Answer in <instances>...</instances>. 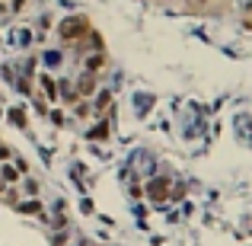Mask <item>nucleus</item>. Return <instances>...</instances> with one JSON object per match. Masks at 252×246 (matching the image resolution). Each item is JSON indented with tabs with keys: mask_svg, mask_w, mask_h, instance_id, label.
I'll use <instances>...</instances> for the list:
<instances>
[{
	"mask_svg": "<svg viewBox=\"0 0 252 246\" xmlns=\"http://www.w3.org/2000/svg\"><path fill=\"white\" fill-rule=\"evenodd\" d=\"M90 29L93 26H90V16L86 13H70L58 23V39H61L64 45H77V42H83V35Z\"/></svg>",
	"mask_w": 252,
	"mask_h": 246,
	"instance_id": "1",
	"label": "nucleus"
},
{
	"mask_svg": "<svg viewBox=\"0 0 252 246\" xmlns=\"http://www.w3.org/2000/svg\"><path fill=\"white\" fill-rule=\"evenodd\" d=\"M106 67H109V51H83V58H80V70H83V74L102 77Z\"/></svg>",
	"mask_w": 252,
	"mask_h": 246,
	"instance_id": "2",
	"label": "nucleus"
},
{
	"mask_svg": "<svg viewBox=\"0 0 252 246\" xmlns=\"http://www.w3.org/2000/svg\"><path fill=\"white\" fill-rule=\"evenodd\" d=\"M35 96H42V99L51 106V102H58V80L51 77V74H35Z\"/></svg>",
	"mask_w": 252,
	"mask_h": 246,
	"instance_id": "3",
	"label": "nucleus"
},
{
	"mask_svg": "<svg viewBox=\"0 0 252 246\" xmlns=\"http://www.w3.org/2000/svg\"><path fill=\"white\" fill-rule=\"evenodd\" d=\"M182 10L185 13H198V16H220V13H227V7H220V3H214V0H185Z\"/></svg>",
	"mask_w": 252,
	"mask_h": 246,
	"instance_id": "4",
	"label": "nucleus"
},
{
	"mask_svg": "<svg viewBox=\"0 0 252 246\" xmlns=\"http://www.w3.org/2000/svg\"><path fill=\"white\" fill-rule=\"evenodd\" d=\"M74 90H77V96L80 99H93L96 96V90H99V77H93V74H77L74 77Z\"/></svg>",
	"mask_w": 252,
	"mask_h": 246,
	"instance_id": "5",
	"label": "nucleus"
},
{
	"mask_svg": "<svg viewBox=\"0 0 252 246\" xmlns=\"http://www.w3.org/2000/svg\"><path fill=\"white\" fill-rule=\"evenodd\" d=\"M26 173V163L23 160H13V163H0V182L3 185H19V176Z\"/></svg>",
	"mask_w": 252,
	"mask_h": 246,
	"instance_id": "6",
	"label": "nucleus"
},
{
	"mask_svg": "<svg viewBox=\"0 0 252 246\" xmlns=\"http://www.w3.org/2000/svg\"><path fill=\"white\" fill-rule=\"evenodd\" d=\"M58 96H61V106H67V109L80 102V96H77V90H74V80H67V77L58 80Z\"/></svg>",
	"mask_w": 252,
	"mask_h": 246,
	"instance_id": "7",
	"label": "nucleus"
},
{
	"mask_svg": "<svg viewBox=\"0 0 252 246\" xmlns=\"http://www.w3.org/2000/svg\"><path fill=\"white\" fill-rule=\"evenodd\" d=\"M70 115H74V118H80V122L93 118V106H90V99H80L77 106H70Z\"/></svg>",
	"mask_w": 252,
	"mask_h": 246,
	"instance_id": "8",
	"label": "nucleus"
},
{
	"mask_svg": "<svg viewBox=\"0 0 252 246\" xmlns=\"http://www.w3.org/2000/svg\"><path fill=\"white\" fill-rule=\"evenodd\" d=\"M86 138H90V141H106L109 138V122H106V118H99V122L86 131Z\"/></svg>",
	"mask_w": 252,
	"mask_h": 246,
	"instance_id": "9",
	"label": "nucleus"
},
{
	"mask_svg": "<svg viewBox=\"0 0 252 246\" xmlns=\"http://www.w3.org/2000/svg\"><path fill=\"white\" fill-rule=\"evenodd\" d=\"M163 192H166V179H157V182H150V185H147V195H150V198H157V201H163V198H166Z\"/></svg>",
	"mask_w": 252,
	"mask_h": 246,
	"instance_id": "10",
	"label": "nucleus"
},
{
	"mask_svg": "<svg viewBox=\"0 0 252 246\" xmlns=\"http://www.w3.org/2000/svg\"><path fill=\"white\" fill-rule=\"evenodd\" d=\"M19 211H23V214H42V201L38 198H29V201H19Z\"/></svg>",
	"mask_w": 252,
	"mask_h": 246,
	"instance_id": "11",
	"label": "nucleus"
},
{
	"mask_svg": "<svg viewBox=\"0 0 252 246\" xmlns=\"http://www.w3.org/2000/svg\"><path fill=\"white\" fill-rule=\"evenodd\" d=\"M7 3H10V16H16V13H23V10H26L29 0H7Z\"/></svg>",
	"mask_w": 252,
	"mask_h": 246,
	"instance_id": "12",
	"label": "nucleus"
},
{
	"mask_svg": "<svg viewBox=\"0 0 252 246\" xmlns=\"http://www.w3.org/2000/svg\"><path fill=\"white\" fill-rule=\"evenodd\" d=\"M16 42H19V45H29V42H32V32L29 29H19V32H16Z\"/></svg>",
	"mask_w": 252,
	"mask_h": 246,
	"instance_id": "13",
	"label": "nucleus"
},
{
	"mask_svg": "<svg viewBox=\"0 0 252 246\" xmlns=\"http://www.w3.org/2000/svg\"><path fill=\"white\" fill-rule=\"evenodd\" d=\"M51 122L54 125H67V115H64L61 109H51Z\"/></svg>",
	"mask_w": 252,
	"mask_h": 246,
	"instance_id": "14",
	"label": "nucleus"
},
{
	"mask_svg": "<svg viewBox=\"0 0 252 246\" xmlns=\"http://www.w3.org/2000/svg\"><path fill=\"white\" fill-rule=\"evenodd\" d=\"M10 118H13L16 125H26V115H23V112H19V109H10Z\"/></svg>",
	"mask_w": 252,
	"mask_h": 246,
	"instance_id": "15",
	"label": "nucleus"
},
{
	"mask_svg": "<svg viewBox=\"0 0 252 246\" xmlns=\"http://www.w3.org/2000/svg\"><path fill=\"white\" fill-rule=\"evenodd\" d=\"M163 3H166V7H173V3H179V0H163Z\"/></svg>",
	"mask_w": 252,
	"mask_h": 246,
	"instance_id": "16",
	"label": "nucleus"
}]
</instances>
